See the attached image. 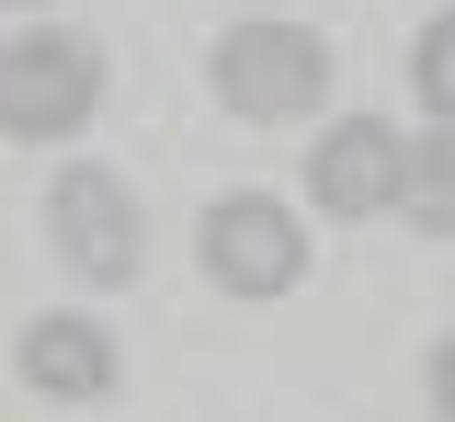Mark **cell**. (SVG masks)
Returning a JSON list of instances; mask_svg holds the SVG:
<instances>
[{
    "instance_id": "cell-1",
    "label": "cell",
    "mask_w": 455,
    "mask_h": 422,
    "mask_svg": "<svg viewBox=\"0 0 455 422\" xmlns=\"http://www.w3.org/2000/svg\"><path fill=\"white\" fill-rule=\"evenodd\" d=\"M331 92V46L307 23H228L217 35V103L251 126H296Z\"/></svg>"
},
{
    "instance_id": "cell-2",
    "label": "cell",
    "mask_w": 455,
    "mask_h": 422,
    "mask_svg": "<svg viewBox=\"0 0 455 422\" xmlns=\"http://www.w3.org/2000/svg\"><path fill=\"white\" fill-rule=\"evenodd\" d=\"M92 103H103V46H92V35H23V46L0 58V126H12L23 149L80 137Z\"/></svg>"
},
{
    "instance_id": "cell-3",
    "label": "cell",
    "mask_w": 455,
    "mask_h": 422,
    "mask_svg": "<svg viewBox=\"0 0 455 422\" xmlns=\"http://www.w3.org/2000/svg\"><path fill=\"white\" fill-rule=\"evenodd\" d=\"M46 240L92 274V286H137V194L103 172V160H68V172L46 183Z\"/></svg>"
},
{
    "instance_id": "cell-4",
    "label": "cell",
    "mask_w": 455,
    "mask_h": 422,
    "mask_svg": "<svg viewBox=\"0 0 455 422\" xmlns=\"http://www.w3.org/2000/svg\"><path fill=\"white\" fill-rule=\"evenodd\" d=\"M205 274H217L228 297H284V286L307 274L296 206H274V194H228V206H205Z\"/></svg>"
},
{
    "instance_id": "cell-5",
    "label": "cell",
    "mask_w": 455,
    "mask_h": 422,
    "mask_svg": "<svg viewBox=\"0 0 455 422\" xmlns=\"http://www.w3.org/2000/svg\"><path fill=\"white\" fill-rule=\"evenodd\" d=\"M398 183H410V137L376 115H341L319 126V149H307V194H319V217H387Z\"/></svg>"
},
{
    "instance_id": "cell-6",
    "label": "cell",
    "mask_w": 455,
    "mask_h": 422,
    "mask_svg": "<svg viewBox=\"0 0 455 422\" xmlns=\"http://www.w3.org/2000/svg\"><path fill=\"white\" fill-rule=\"evenodd\" d=\"M23 377H35L46 400H103L114 388V331L46 308V320H23Z\"/></svg>"
},
{
    "instance_id": "cell-7",
    "label": "cell",
    "mask_w": 455,
    "mask_h": 422,
    "mask_svg": "<svg viewBox=\"0 0 455 422\" xmlns=\"http://www.w3.org/2000/svg\"><path fill=\"white\" fill-rule=\"evenodd\" d=\"M398 206H410L421 240H455V126L410 137V183H398Z\"/></svg>"
},
{
    "instance_id": "cell-8",
    "label": "cell",
    "mask_w": 455,
    "mask_h": 422,
    "mask_svg": "<svg viewBox=\"0 0 455 422\" xmlns=\"http://www.w3.org/2000/svg\"><path fill=\"white\" fill-rule=\"evenodd\" d=\"M410 80H421V103L455 126V12H444V23H421V46H410Z\"/></svg>"
},
{
    "instance_id": "cell-9",
    "label": "cell",
    "mask_w": 455,
    "mask_h": 422,
    "mask_svg": "<svg viewBox=\"0 0 455 422\" xmlns=\"http://www.w3.org/2000/svg\"><path fill=\"white\" fill-rule=\"evenodd\" d=\"M433 411L455 422V331H444V354H433Z\"/></svg>"
}]
</instances>
